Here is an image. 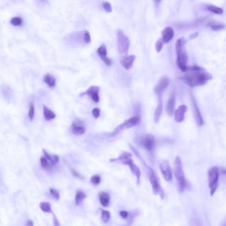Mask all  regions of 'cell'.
<instances>
[{
    "label": "cell",
    "instance_id": "17",
    "mask_svg": "<svg viewBox=\"0 0 226 226\" xmlns=\"http://www.w3.org/2000/svg\"><path fill=\"white\" fill-rule=\"evenodd\" d=\"M135 58L136 57L133 55L125 57L121 61L122 66L126 69H130L133 67Z\"/></svg>",
    "mask_w": 226,
    "mask_h": 226
},
{
    "label": "cell",
    "instance_id": "21",
    "mask_svg": "<svg viewBox=\"0 0 226 226\" xmlns=\"http://www.w3.org/2000/svg\"><path fill=\"white\" fill-rule=\"evenodd\" d=\"M209 26L211 28L214 30V31H219V30H222L225 28V24L220 22L213 21L210 22L209 24Z\"/></svg>",
    "mask_w": 226,
    "mask_h": 226
},
{
    "label": "cell",
    "instance_id": "35",
    "mask_svg": "<svg viewBox=\"0 0 226 226\" xmlns=\"http://www.w3.org/2000/svg\"><path fill=\"white\" fill-rule=\"evenodd\" d=\"M102 7L104 8L105 11L108 13L111 12L112 10L111 5L108 2H104L102 3Z\"/></svg>",
    "mask_w": 226,
    "mask_h": 226
},
{
    "label": "cell",
    "instance_id": "36",
    "mask_svg": "<svg viewBox=\"0 0 226 226\" xmlns=\"http://www.w3.org/2000/svg\"><path fill=\"white\" fill-rule=\"evenodd\" d=\"M83 39L84 42L87 44H89L91 42V38L90 33L87 30H85L83 34Z\"/></svg>",
    "mask_w": 226,
    "mask_h": 226
},
{
    "label": "cell",
    "instance_id": "34",
    "mask_svg": "<svg viewBox=\"0 0 226 226\" xmlns=\"http://www.w3.org/2000/svg\"><path fill=\"white\" fill-rule=\"evenodd\" d=\"M100 176H98V175H94V176H92L91 178V183L95 185L99 184L100 182Z\"/></svg>",
    "mask_w": 226,
    "mask_h": 226
},
{
    "label": "cell",
    "instance_id": "2",
    "mask_svg": "<svg viewBox=\"0 0 226 226\" xmlns=\"http://www.w3.org/2000/svg\"><path fill=\"white\" fill-rule=\"evenodd\" d=\"M186 43L185 39L181 38L178 39L176 44L178 66L184 72H187V68L188 55L185 48Z\"/></svg>",
    "mask_w": 226,
    "mask_h": 226
},
{
    "label": "cell",
    "instance_id": "16",
    "mask_svg": "<svg viewBox=\"0 0 226 226\" xmlns=\"http://www.w3.org/2000/svg\"><path fill=\"white\" fill-rule=\"evenodd\" d=\"M162 39L165 44L169 43L173 38L174 30L171 27H166L162 32Z\"/></svg>",
    "mask_w": 226,
    "mask_h": 226
},
{
    "label": "cell",
    "instance_id": "15",
    "mask_svg": "<svg viewBox=\"0 0 226 226\" xmlns=\"http://www.w3.org/2000/svg\"><path fill=\"white\" fill-rule=\"evenodd\" d=\"M187 110V107L184 105H182L178 107L174 112V120L176 122L180 123L184 121L185 115Z\"/></svg>",
    "mask_w": 226,
    "mask_h": 226
},
{
    "label": "cell",
    "instance_id": "19",
    "mask_svg": "<svg viewBox=\"0 0 226 226\" xmlns=\"http://www.w3.org/2000/svg\"><path fill=\"white\" fill-rule=\"evenodd\" d=\"M158 99H159V104L156 109L155 114H154V122L156 123H157L159 122L163 110L162 98H159Z\"/></svg>",
    "mask_w": 226,
    "mask_h": 226
},
{
    "label": "cell",
    "instance_id": "7",
    "mask_svg": "<svg viewBox=\"0 0 226 226\" xmlns=\"http://www.w3.org/2000/svg\"><path fill=\"white\" fill-rule=\"evenodd\" d=\"M117 35L119 52L122 55H126L128 53L130 45L129 38L121 29L117 30Z\"/></svg>",
    "mask_w": 226,
    "mask_h": 226
},
{
    "label": "cell",
    "instance_id": "39",
    "mask_svg": "<svg viewBox=\"0 0 226 226\" xmlns=\"http://www.w3.org/2000/svg\"><path fill=\"white\" fill-rule=\"evenodd\" d=\"M92 115L95 118H99L100 115V110L98 108H94L92 110Z\"/></svg>",
    "mask_w": 226,
    "mask_h": 226
},
{
    "label": "cell",
    "instance_id": "32",
    "mask_svg": "<svg viewBox=\"0 0 226 226\" xmlns=\"http://www.w3.org/2000/svg\"><path fill=\"white\" fill-rule=\"evenodd\" d=\"M41 165L42 167L45 169H48L50 168V166L47 159L45 157H41L40 159Z\"/></svg>",
    "mask_w": 226,
    "mask_h": 226
},
{
    "label": "cell",
    "instance_id": "27",
    "mask_svg": "<svg viewBox=\"0 0 226 226\" xmlns=\"http://www.w3.org/2000/svg\"><path fill=\"white\" fill-rule=\"evenodd\" d=\"M207 9L209 11L215 14L221 15L223 13V10L222 8L214 6H207Z\"/></svg>",
    "mask_w": 226,
    "mask_h": 226
},
{
    "label": "cell",
    "instance_id": "46",
    "mask_svg": "<svg viewBox=\"0 0 226 226\" xmlns=\"http://www.w3.org/2000/svg\"><path fill=\"white\" fill-rule=\"evenodd\" d=\"M156 3L157 4H159L161 1L162 0H155Z\"/></svg>",
    "mask_w": 226,
    "mask_h": 226
},
{
    "label": "cell",
    "instance_id": "45",
    "mask_svg": "<svg viewBox=\"0 0 226 226\" xmlns=\"http://www.w3.org/2000/svg\"><path fill=\"white\" fill-rule=\"evenodd\" d=\"M221 172L223 174H226V169H223L222 170Z\"/></svg>",
    "mask_w": 226,
    "mask_h": 226
},
{
    "label": "cell",
    "instance_id": "1",
    "mask_svg": "<svg viewBox=\"0 0 226 226\" xmlns=\"http://www.w3.org/2000/svg\"><path fill=\"white\" fill-rule=\"evenodd\" d=\"M187 74L181 77L180 79L191 88L205 85L212 78L211 74L196 65L187 66Z\"/></svg>",
    "mask_w": 226,
    "mask_h": 226
},
{
    "label": "cell",
    "instance_id": "3",
    "mask_svg": "<svg viewBox=\"0 0 226 226\" xmlns=\"http://www.w3.org/2000/svg\"><path fill=\"white\" fill-rule=\"evenodd\" d=\"M132 156V154L130 152L124 151L122 153L118 158L111 159L110 161L111 162H118L125 165L128 166L132 173L137 177V183L139 184L141 172L139 167L136 164H134L133 161L131 158Z\"/></svg>",
    "mask_w": 226,
    "mask_h": 226
},
{
    "label": "cell",
    "instance_id": "4",
    "mask_svg": "<svg viewBox=\"0 0 226 226\" xmlns=\"http://www.w3.org/2000/svg\"><path fill=\"white\" fill-rule=\"evenodd\" d=\"M174 174L176 180L178 190L179 192L182 193L186 189L187 184L182 161L178 156L176 157L174 161Z\"/></svg>",
    "mask_w": 226,
    "mask_h": 226
},
{
    "label": "cell",
    "instance_id": "6",
    "mask_svg": "<svg viewBox=\"0 0 226 226\" xmlns=\"http://www.w3.org/2000/svg\"><path fill=\"white\" fill-rule=\"evenodd\" d=\"M219 178V168L217 167H213L209 169L208 171V179L211 196H213L217 190Z\"/></svg>",
    "mask_w": 226,
    "mask_h": 226
},
{
    "label": "cell",
    "instance_id": "40",
    "mask_svg": "<svg viewBox=\"0 0 226 226\" xmlns=\"http://www.w3.org/2000/svg\"><path fill=\"white\" fill-rule=\"evenodd\" d=\"M101 60L104 62V63H105L107 66H111L112 65V61L110 58L107 57H104L101 58Z\"/></svg>",
    "mask_w": 226,
    "mask_h": 226
},
{
    "label": "cell",
    "instance_id": "25",
    "mask_svg": "<svg viewBox=\"0 0 226 226\" xmlns=\"http://www.w3.org/2000/svg\"><path fill=\"white\" fill-rule=\"evenodd\" d=\"M86 198V195L84 192L82 191H77L75 197V203L77 205H79Z\"/></svg>",
    "mask_w": 226,
    "mask_h": 226
},
{
    "label": "cell",
    "instance_id": "42",
    "mask_svg": "<svg viewBox=\"0 0 226 226\" xmlns=\"http://www.w3.org/2000/svg\"><path fill=\"white\" fill-rule=\"evenodd\" d=\"M53 220H54V223H55V225L56 226H59V222H58V220H57V217H56L55 215H54V218H53Z\"/></svg>",
    "mask_w": 226,
    "mask_h": 226
},
{
    "label": "cell",
    "instance_id": "38",
    "mask_svg": "<svg viewBox=\"0 0 226 226\" xmlns=\"http://www.w3.org/2000/svg\"><path fill=\"white\" fill-rule=\"evenodd\" d=\"M71 172L73 176L77 178H79V179H81V180H84V179L83 177L81 176L74 168H71Z\"/></svg>",
    "mask_w": 226,
    "mask_h": 226
},
{
    "label": "cell",
    "instance_id": "30",
    "mask_svg": "<svg viewBox=\"0 0 226 226\" xmlns=\"http://www.w3.org/2000/svg\"><path fill=\"white\" fill-rule=\"evenodd\" d=\"M97 52L100 57V58L106 57L107 55V50L106 46L105 45H102L101 46H100L97 50Z\"/></svg>",
    "mask_w": 226,
    "mask_h": 226
},
{
    "label": "cell",
    "instance_id": "20",
    "mask_svg": "<svg viewBox=\"0 0 226 226\" xmlns=\"http://www.w3.org/2000/svg\"><path fill=\"white\" fill-rule=\"evenodd\" d=\"M100 202L102 206L106 207L109 205L110 197L109 194L105 192H102L99 194Z\"/></svg>",
    "mask_w": 226,
    "mask_h": 226
},
{
    "label": "cell",
    "instance_id": "43",
    "mask_svg": "<svg viewBox=\"0 0 226 226\" xmlns=\"http://www.w3.org/2000/svg\"><path fill=\"white\" fill-rule=\"evenodd\" d=\"M198 32H196L194 33L193 34H192L190 35V39H194V38L197 37V36H198Z\"/></svg>",
    "mask_w": 226,
    "mask_h": 226
},
{
    "label": "cell",
    "instance_id": "37",
    "mask_svg": "<svg viewBox=\"0 0 226 226\" xmlns=\"http://www.w3.org/2000/svg\"><path fill=\"white\" fill-rule=\"evenodd\" d=\"M50 192L51 195H52L53 198L56 200H58L60 198V194L59 192L57 190L55 189H53L52 188L50 189Z\"/></svg>",
    "mask_w": 226,
    "mask_h": 226
},
{
    "label": "cell",
    "instance_id": "41",
    "mask_svg": "<svg viewBox=\"0 0 226 226\" xmlns=\"http://www.w3.org/2000/svg\"><path fill=\"white\" fill-rule=\"evenodd\" d=\"M120 215L122 218L126 219L128 216V213L126 211H122L120 212Z\"/></svg>",
    "mask_w": 226,
    "mask_h": 226
},
{
    "label": "cell",
    "instance_id": "47",
    "mask_svg": "<svg viewBox=\"0 0 226 226\" xmlns=\"http://www.w3.org/2000/svg\"><path fill=\"white\" fill-rule=\"evenodd\" d=\"M41 1H43L44 2H45V3H48V0H41Z\"/></svg>",
    "mask_w": 226,
    "mask_h": 226
},
{
    "label": "cell",
    "instance_id": "5",
    "mask_svg": "<svg viewBox=\"0 0 226 226\" xmlns=\"http://www.w3.org/2000/svg\"><path fill=\"white\" fill-rule=\"evenodd\" d=\"M146 167H147L149 179L152 186L153 194L155 195H159L161 198H163L164 192L161 186L160 182L158 176L151 167L147 165Z\"/></svg>",
    "mask_w": 226,
    "mask_h": 226
},
{
    "label": "cell",
    "instance_id": "28",
    "mask_svg": "<svg viewBox=\"0 0 226 226\" xmlns=\"http://www.w3.org/2000/svg\"><path fill=\"white\" fill-rule=\"evenodd\" d=\"M22 19L19 17H14L12 18L11 20H10V23L12 25L16 27H19V26H21L23 24Z\"/></svg>",
    "mask_w": 226,
    "mask_h": 226
},
{
    "label": "cell",
    "instance_id": "13",
    "mask_svg": "<svg viewBox=\"0 0 226 226\" xmlns=\"http://www.w3.org/2000/svg\"><path fill=\"white\" fill-rule=\"evenodd\" d=\"M100 90V88L98 86H91L85 92L80 93L79 96L83 97L84 95H89L94 102L97 103L100 101V96L99 95Z\"/></svg>",
    "mask_w": 226,
    "mask_h": 226
},
{
    "label": "cell",
    "instance_id": "29",
    "mask_svg": "<svg viewBox=\"0 0 226 226\" xmlns=\"http://www.w3.org/2000/svg\"><path fill=\"white\" fill-rule=\"evenodd\" d=\"M111 217L110 212L108 211L102 209L101 218L102 220L105 223L109 222Z\"/></svg>",
    "mask_w": 226,
    "mask_h": 226
},
{
    "label": "cell",
    "instance_id": "31",
    "mask_svg": "<svg viewBox=\"0 0 226 226\" xmlns=\"http://www.w3.org/2000/svg\"><path fill=\"white\" fill-rule=\"evenodd\" d=\"M164 44L165 43H164L162 38H160L157 41L156 44V50L157 53H159L161 51Z\"/></svg>",
    "mask_w": 226,
    "mask_h": 226
},
{
    "label": "cell",
    "instance_id": "14",
    "mask_svg": "<svg viewBox=\"0 0 226 226\" xmlns=\"http://www.w3.org/2000/svg\"><path fill=\"white\" fill-rule=\"evenodd\" d=\"M71 130L75 135H83L85 132V128L83 122L79 119L75 120L72 124Z\"/></svg>",
    "mask_w": 226,
    "mask_h": 226
},
{
    "label": "cell",
    "instance_id": "22",
    "mask_svg": "<svg viewBox=\"0 0 226 226\" xmlns=\"http://www.w3.org/2000/svg\"><path fill=\"white\" fill-rule=\"evenodd\" d=\"M44 80L50 88H53L55 86L56 79L50 74H47L45 75L44 77Z\"/></svg>",
    "mask_w": 226,
    "mask_h": 226
},
{
    "label": "cell",
    "instance_id": "11",
    "mask_svg": "<svg viewBox=\"0 0 226 226\" xmlns=\"http://www.w3.org/2000/svg\"><path fill=\"white\" fill-rule=\"evenodd\" d=\"M170 81L169 78L163 77L162 78L154 88V92L158 96V99L162 98V94L167 89L170 84Z\"/></svg>",
    "mask_w": 226,
    "mask_h": 226
},
{
    "label": "cell",
    "instance_id": "44",
    "mask_svg": "<svg viewBox=\"0 0 226 226\" xmlns=\"http://www.w3.org/2000/svg\"><path fill=\"white\" fill-rule=\"evenodd\" d=\"M27 225L28 226H33L34 225L33 222L32 220H29L27 222Z\"/></svg>",
    "mask_w": 226,
    "mask_h": 226
},
{
    "label": "cell",
    "instance_id": "24",
    "mask_svg": "<svg viewBox=\"0 0 226 226\" xmlns=\"http://www.w3.org/2000/svg\"><path fill=\"white\" fill-rule=\"evenodd\" d=\"M43 151L46 158L50 160L53 165H55L59 162V158L57 155H51L44 149H43Z\"/></svg>",
    "mask_w": 226,
    "mask_h": 226
},
{
    "label": "cell",
    "instance_id": "33",
    "mask_svg": "<svg viewBox=\"0 0 226 226\" xmlns=\"http://www.w3.org/2000/svg\"><path fill=\"white\" fill-rule=\"evenodd\" d=\"M35 116V107L33 104L31 102L30 104L29 111L28 116L30 119L32 120Z\"/></svg>",
    "mask_w": 226,
    "mask_h": 226
},
{
    "label": "cell",
    "instance_id": "10",
    "mask_svg": "<svg viewBox=\"0 0 226 226\" xmlns=\"http://www.w3.org/2000/svg\"><path fill=\"white\" fill-rule=\"evenodd\" d=\"M192 111L195 121L198 126H202L204 124V121L202 117V114L199 109L194 97L192 95H190Z\"/></svg>",
    "mask_w": 226,
    "mask_h": 226
},
{
    "label": "cell",
    "instance_id": "26",
    "mask_svg": "<svg viewBox=\"0 0 226 226\" xmlns=\"http://www.w3.org/2000/svg\"><path fill=\"white\" fill-rule=\"evenodd\" d=\"M40 208L43 211L47 213L52 212L50 204L48 202H41L39 204Z\"/></svg>",
    "mask_w": 226,
    "mask_h": 226
},
{
    "label": "cell",
    "instance_id": "9",
    "mask_svg": "<svg viewBox=\"0 0 226 226\" xmlns=\"http://www.w3.org/2000/svg\"><path fill=\"white\" fill-rule=\"evenodd\" d=\"M138 142L143 149L148 151L152 150L155 144L154 137L151 134H142L139 139Z\"/></svg>",
    "mask_w": 226,
    "mask_h": 226
},
{
    "label": "cell",
    "instance_id": "23",
    "mask_svg": "<svg viewBox=\"0 0 226 226\" xmlns=\"http://www.w3.org/2000/svg\"><path fill=\"white\" fill-rule=\"evenodd\" d=\"M44 114L45 118L47 121L53 120L56 117L55 113L45 105H44Z\"/></svg>",
    "mask_w": 226,
    "mask_h": 226
},
{
    "label": "cell",
    "instance_id": "8",
    "mask_svg": "<svg viewBox=\"0 0 226 226\" xmlns=\"http://www.w3.org/2000/svg\"><path fill=\"white\" fill-rule=\"evenodd\" d=\"M140 122V118L139 117L137 116L133 117L126 120L122 124L117 127L115 130L111 134V136L114 137L116 136L123 130L130 128L138 125Z\"/></svg>",
    "mask_w": 226,
    "mask_h": 226
},
{
    "label": "cell",
    "instance_id": "18",
    "mask_svg": "<svg viewBox=\"0 0 226 226\" xmlns=\"http://www.w3.org/2000/svg\"><path fill=\"white\" fill-rule=\"evenodd\" d=\"M175 104H176V97L173 94L167 102L166 108L167 113L169 115L172 116L174 113Z\"/></svg>",
    "mask_w": 226,
    "mask_h": 226
},
{
    "label": "cell",
    "instance_id": "12",
    "mask_svg": "<svg viewBox=\"0 0 226 226\" xmlns=\"http://www.w3.org/2000/svg\"><path fill=\"white\" fill-rule=\"evenodd\" d=\"M160 168L165 180L167 182L171 181L172 177V172L169 162L167 160L162 162L160 163Z\"/></svg>",
    "mask_w": 226,
    "mask_h": 226
}]
</instances>
